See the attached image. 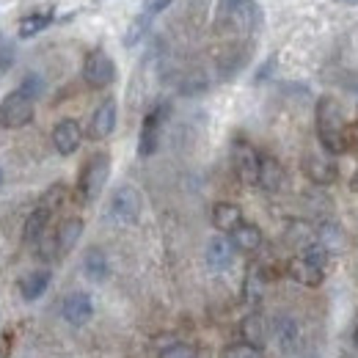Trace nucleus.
I'll return each mask as SVG.
<instances>
[{
    "instance_id": "nucleus-20",
    "label": "nucleus",
    "mask_w": 358,
    "mask_h": 358,
    "mask_svg": "<svg viewBox=\"0 0 358 358\" xmlns=\"http://www.w3.org/2000/svg\"><path fill=\"white\" fill-rule=\"evenodd\" d=\"M229 240H231L234 251L254 254V251H259V245H262V229H259V226H254V224H243L229 234Z\"/></svg>"
},
{
    "instance_id": "nucleus-31",
    "label": "nucleus",
    "mask_w": 358,
    "mask_h": 358,
    "mask_svg": "<svg viewBox=\"0 0 358 358\" xmlns=\"http://www.w3.org/2000/svg\"><path fill=\"white\" fill-rule=\"evenodd\" d=\"M273 66H275V55H273V58H268V61H265V64L257 69V75H254V83H265V80L270 78V72H273Z\"/></svg>"
},
{
    "instance_id": "nucleus-30",
    "label": "nucleus",
    "mask_w": 358,
    "mask_h": 358,
    "mask_svg": "<svg viewBox=\"0 0 358 358\" xmlns=\"http://www.w3.org/2000/svg\"><path fill=\"white\" fill-rule=\"evenodd\" d=\"M11 64H14V47L0 45V72H8Z\"/></svg>"
},
{
    "instance_id": "nucleus-4",
    "label": "nucleus",
    "mask_w": 358,
    "mask_h": 358,
    "mask_svg": "<svg viewBox=\"0 0 358 358\" xmlns=\"http://www.w3.org/2000/svg\"><path fill=\"white\" fill-rule=\"evenodd\" d=\"M34 113H36V108H34L31 96H25L20 89L8 91L0 102V127L3 130H22L34 122Z\"/></svg>"
},
{
    "instance_id": "nucleus-8",
    "label": "nucleus",
    "mask_w": 358,
    "mask_h": 358,
    "mask_svg": "<svg viewBox=\"0 0 358 358\" xmlns=\"http://www.w3.org/2000/svg\"><path fill=\"white\" fill-rule=\"evenodd\" d=\"M83 80H86L89 89H108L116 80V64H113V58L102 47L91 50L89 55H86V61H83Z\"/></svg>"
},
{
    "instance_id": "nucleus-18",
    "label": "nucleus",
    "mask_w": 358,
    "mask_h": 358,
    "mask_svg": "<svg viewBox=\"0 0 358 358\" xmlns=\"http://www.w3.org/2000/svg\"><path fill=\"white\" fill-rule=\"evenodd\" d=\"M259 187L268 193H281L287 187V171L275 157H262L259 163Z\"/></svg>"
},
{
    "instance_id": "nucleus-1",
    "label": "nucleus",
    "mask_w": 358,
    "mask_h": 358,
    "mask_svg": "<svg viewBox=\"0 0 358 358\" xmlns=\"http://www.w3.org/2000/svg\"><path fill=\"white\" fill-rule=\"evenodd\" d=\"M314 124H317V141L328 155H345L348 152V122L345 110L336 96H320L314 108Z\"/></svg>"
},
{
    "instance_id": "nucleus-26",
    "label": "nucleus",
    "mask_w": 358,
    "mask_h": 358,
    "mask_svg": "<svg viewBox=\"0 0 358 358\" xmlns=\"http://www.w3.org/2000/svg\"><path fill=\"white\" fill-rule=\"evenodd\" d=\"M265 295V275L259 268H251L245 273V284H243V301L248 306H257Z\"/></svg>"
},
{
    "instance_id": "nucleus-12",
    "label": "nucleus",
    "mask_w": 358,
    "mask_h": 358,
    "mask_svg": "<svg viewBox=\"0 0 358 358\" xmlns=\"http://www.w3.org/2000/svg\"><path fill=\"white\" fill-rule=\"evenodd\" d=\"M273 336H275L278 348H281L287 356H292V353L301 350L303 334H301V322H298L295 317H289V314L275 317V322H273Z\"/></svg>"
},
{
    "instance_id": "nucleus-35",
    "label": "nucleus",
    "mask_w": 358,
    "mask_h": 358,
    "mask_svg": "<svg viewBox=\"0 0 358 358\" xmlns=\"http://www.w3.org/2000/svg\"><path fill=\"white\" fill-rule=\"evenodd\" d=\"M0 358H6V348L3 345H0Z\"/></svg>"
},
{
    "instance_id": "nucleus-13",
    "label": "nucleus",
    "mask_w": 358,
    "mask_h": 358,
    "mask_svg": "<svg viewBox=\"0 0 358 358\" xmlns=\"http://www.w3.org/2000/svg\"><path fill=\"white\" fill-rule=\"evenodd\" d=\"M61 317L75 328L86 325L94 317V301H91L89 292H69L61 303Z\"/></svg>"
},
{
    "instance_id": "nucleus-11",
    "label": "nucleus",
    "mask_w": 358,
    "mask_h": 358,
    "mask_svg": "<svg viewBox=\"0 0 358 358\" xmlns=\"http://www.w3.org/2000/svg\"><path fill=\"white\" fill-rule=\"evenodd\" d=\"M169 6H171V0H149V3L143 6V11L130 22V28H127V34H124V47L138 45V42L146 36V31L152 28L155 17L163 14V8H169Z\"/></svg>"
},
{
    "instance_id": "nucleus-9",
    "label": "nucleus",
    "mask_w": 358,
    "mask_h": 358,
    "mask_svg": "<svg viewBox=\"0 0 358 358\" xmlns=\"http://www.w3.org/2000/svg\"><path fill=\"white\" fill-rule=\"evenodd\" d=\"M231 163H234V171L243 185H259V163H262V155H257V149L237 138L234 146H231Z\"/></svg>"
},
{
    "instance_id": "nucleus-10",
    "label": "nucleus",
    "mask_w": 358,
    "mask_h": 358,
    "mask_svg": "<svg viewBox=\"0 0 358 358\" xmlns=\"http://www.w3.org/2000/svg\"><path fill=\"white\" fill-rule=\"evenodd\" d=\"M116 119H119V108H116V99L108 96L96 105V110L91 113L89 122V138L91 141H105L108 135L116 130Z\"/></svg>"
},
{
    "instance_id": "nucleus-19",
    "label": "nucleus",
    "mask_w": 358,
    "mask_h": 358,
    "mask_svg": "<svg viewBox=\"0 0 358 358\" xmlns=\"http://www.w3.org/2000/svg\"><path fill=\"white\" fill-rule=\"evenodd\" d=\"M243 210L237 207V204H231V201H218L215 207H213V226L218 229V231H224V234H231L237 226H243Z\"/></svg>"
},
{
    "instance_id": "nucleus-7",
    "label": "nucleus",
    "mask_w": 358,
    "mask_h": 358,
    "mask_svg": "<svg viewBox=\"0 0 358 358\" xmlns=\"http://www.w3.org/2000/svg\"><path fill=\"white\" fill-rule=\"evenodd\" d=\"M171 113V105L169 102H157L146 116H143V124H141V135H138V155L141 157H152L160 146V133H163V122L169 119Z\"/></svg>"
},
{
    "instance_id": "nucleus-21",
    "label": "nucleus",
    "mask_w": 358,
    "mask_h": 358,
    "mask_svg": "<svg viewBox=\"0 0 358 358\" xmlns=\"http://www.w3.org/2000/svg\"><path fill=\"white\" fill-rule=\"evenodd\" d=\"M231 259H234V245H231V240H226V237H213L210 243H207V265L213 270H226L231 265Z\"/></svg>"
},
{
    "instance_id": "nucleus-16",
    "label": "nucleus",
    "mask_w": 358,
    "mask_h": 358,
    "mask_svg": "<svg viewBox=\"0 0 358 358\" xmlns=\"http://www.w3.org/2000/svg\"><path fill=\"white\" fill-rule=\"evenodd\" d=\"M287 273H289V278H292L295 284L309 287V289L322 287V281H325V270L312 265V262H309V259H303V257H295V259L287 265Z\"/></svg>"
},
{
    "instance_id": "nucleus-6",
    "label": "nucleus",
    "mask_w": 358,
    "mask_h": 358,
    "mask_svg": "<svg viewBox=\"0 0 358 358\" xmlns=\"http://www.w3.org/2000/svg\"><path fill=\"white\" fill-rule=\"evenodd\" d=\"M259 20V6L254 0H221L218 25L234 31H251Z\"/></svg>"
},
{
    "instance_id": "nucleus-32",
    "label": "nucleus",
    "mask_w": 358,
    "mask_h": 358,
    "mask_svg": "<svg viewBox=\"0 0 358 358\" xmlns=\"http://www.w3.org/2000/svg\"><path fill=\"white\" fill-rule=\"evenodd\" d=\"M348 149H350V152H356V155H358V124H356V127H350V130H348Z\"/></svg>"
},
{
    "instance_id": "nucleus-29",
    "label": "nucleus",
    "mask_w": 358,
    "mask_h": 358,
    "mask_svg": "<svg viewBox=\"0 0 358 358\" xmlns=\"http://www.w3.org/2000/svg\"><path fill=\"white\" fill-rule=\"evenodd\" d=\"M221 358H265V353L259 350V348H254V345H245V342H240V345H231V348H226L224 356Z\"/></svg>"
},
{
    "instance_id": "nucleus-34",
    "label": "nucleus",
    "mask_w": 358,
    "mask_h": 358,
    "mask_svg": "<svg viewBox=\"0 0 358 358\" xmlns=\"http://www.w3.org/2000/svg\"><path fill=\"white\" fill-rule=\"evenodd\" d=\"M353 342H356V348H358V325H356V334H353Z\"/></svg>"
},
{
    "instance_id": "nucleus-33",
    "label": "nucleus",
    "mask_w": 358,
    "mask_h": 358,
    "mask_svg": "<svg viewBox=\"0 0 358 358\" xmlns=\"http://www.w3.org/2000/svg\"><path fill=\"white\" fill-rule=\"evenodd\" d=\"M350 185H353V190H356V193H358V171H356V174H353V179H350Z\"/></svg>"
},
{
    "instance_id": "nucleus-36",
    "label": "nucleus",
    "mask_w": 358,
    "mask_h": 358,
    "mask_svg": "<svg viewBox=\"0 0 358 358\" xmlns=\"http://www.w3.org/2000/svg\"><path fill=\"white\" fill-rule=\"evenodd\" d=\"M342 3H358V0H342Z\"/></svg>"
},
{
    "instance_id": "nucleus-25",
    "label": "nucleus",
    "mask_w": 358,
    "mask_h": 358,
    "mask_svg": "<svg viewBox=\"0 0 358 358\" xmlns=\"http://www.w3.org/2000/svg\"><path fill=\"white\" fill-rule=\"evenodd\" d=\"M52 20H55V11H52V8L28 14V17L20 22V36H22V39H31V36L42 34V31H47V28L52 25Z\"/></svg>"
},
{
    "instance_id": "nucleus-3",
    "label": "nucleus",
    "mask_w": 358,
    "mask_h": 358,
    "mask_svg": "<svg viewBox=\"0 0 358 358\" xmlns=\"http://www.w3.org/2000/svg\"><path fill=\"white\" fill-rule=\"evenodd\" d=\"M61 201H64V185H52L45 196L39 199V204L31 210V215L25 221V229H22L25 243H42L47 226H50V218H52V213L58 210Z\"/></svg>"
},
{
    "instance_id": "nucleus-37",
    "label": "nucleus",
    "mask_w": 358,
    "mask_h": 358,
    "mask_svg": "<svg viewBox=\"0 0 358 358\" xmlns=\"http://www.w3.org/2000/svg\"><path fill=\"white\" fill-rule=\"evenodd\" d=\"M0 185H3V169H0Z\"/></svg>"
},
{
    "instance_id": "nucleus-28",
    "label": "nucleus",
    "mask_w": 358,
    "mask_h": 358,
    "mask_svg": "<svg viewBox=\"0 0 358 358\" xmlns=\"http://www.w3.org/2000/svg\"><path fill=\"white\" fill-rule=\"evenodd\" d=\"M199 350L190 345V342H171L160 350V358H196Z\"/></svg>"
},
{
    "instance_id": "nucleus-15",
    "label": "nucleus",
    "mask_w": 358,
    "mask_h": 358,
    "mask_svg": "<svg viewBox=\"0 0 358 358\" xmlns=\"http://www.w3.org/2000/svg\"><path fill=\"white\" fill-rule=\"evenodd\" d=\"M83 218H66V221H61L58 229H55V234H52V240H55V257H66V254H72L75 251V245L80 243V237H83Z\"/></svg>"
},
{
    "instance_id": "nucleus-23",
    "label": "nucleus",
    "mask_w": 358,
    "mask_h": 358,
    "mask_svg": "<svg viewBox=\"0 0 358 358\" xmlns=\"http://www.w3.org/2000/svg\"><path fill=\"white\" fill-rule=\"evenodd\" d=\"M83 273H86V278L96 281V284H102L110 275V262H108V257H105L102 248H89L86 251V257H83Z\"/></svg>"
},
{
    "instance_id": "nucleus-27",
    "label": "nucleus",
    "mask_w": 358,
    "mask_h": 358,
    "mask_svg": "<svg viewBox=\"0 0 358 358\" xmlns=\"http://www.w3.org/2000/svg\"><path fill=\"white\" fill-rule=\"evenodd\" d=\"M20 91L36 102V99L45 94V78H42V75H36V72L25 75V78H22V83H20Z\"/></svg>"
},
{
    "instance_id": "nucleus-17",
    "label": "nucleus",
    "mask_w": 358,
    "mask_h": 358,
    "mask_svg": "<svg viewBox=\"0 0 358 358\" xmlns=\"http://www.w3.org/2000/svg\"><path fill=\"white\" fill-rule=\"evenodd\" d=\"M240 336H243L245 345H254V348L262 350L265 342H268V336H270L268 320H265L259 312H251L243 322H240Z\"/></svg>"
},
{
    "instance_id": "nucleus-5",
    "label": "nucleus",
    "mask_w": 358,
    "mask_h": 358,
    "mask_svg": "<svg viewBox=\"0 0 358 358\" xmlns=\"http://www.w3.org/2000/svg\"><path fill=\"white\" fill-rule=\"evenodd\" d=\"M141 210H143V201H141V193L135 190L133 185H122L113 190L110 201H108V215L110 221L122 226H133L141 218Z\"/></svg>"
},
{
    "instance_id": "nucleus-14",
    "label": "nucleus",
    "mask_w": 358,
    "mask_h": 358,
    "mask_svg": "<svg viewBox=\"0 0 358 358\" xmlns=\"http://www.w3.org/2000/svg\"><path fill=\"white\" fill-rule=\"evenodd\" d=\"M80 141H83V130L75 119H61L55 127H52V146L58 155L69 157L80 149Z\"/></svg>"
},
{
    "instance_id": "nucleus-22",
    "label": "nucleus",
    "mask_w": 358,
    "mask_h": 358,
    "mask_svg": "<svg viewBox=\"0 0 358 358\" xmlns=\"http://www.w3.org/2000/svg\"><path fill=\"white\" fill-rule=\"evenodd\" d=\"M50 278H52V273L50 270H34V273H28L22 281H20V295H22V301H39L42 295L47 292V287H50Z\"/></svg>"
},
{
    "instance_id": "nucleus-24",
    "label": "nucleus",
    "mask_w": 358,
    "mask_h": 358,
    "mask_svg": "<svg viewBox=\"0 0 358 358\" xmlns=\"http://www.w3.org/2000/svg\"><path fill=\"white\" fill-rule=\"evenodd\" d=\"M303 169H306L309 179H312V182H317V185H331V182L336 179V166H334L331 160L317 157V155H309V157H306Z\"/></svg>"
},
{
    "instance_id": "nucleus-2",
    "label": "nucleus",
    "mask_w": 358,
    "mask_h": 358,
    "mask_svg": "<svg viewBox=\"0 0 358 358\" xmlns=\"http://www.w3.org/2000/svg\"><path fill=\"white\" fill-rule=\"evenodd\" d=\"M108 179H110V155L108 152L91 155L89 160L83 163L80 174H78V196H80V201L94 204L102 196Z\"/></svg>"
}]
</instances>
